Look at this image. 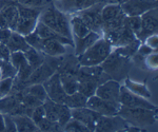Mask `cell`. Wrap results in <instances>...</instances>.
<instances>
[{
	"mask_svg": "<svg viewBox=\"0 0 158 132\" xmlns=\"http://www.w3.org/2000/svg\"><path fill=\"white\" fill-rule=\"evenodd\" d=\"M6 131V125H4V117L3 114L0 112V132Z\"/></svg>",
	"mask_w": 158,
	"mask_h": 132,
	"instance_id": "obj_46",
	"label": "cell"
},
{
	"mask_svg": "<svg viewBox=\"0 0 158 132\" xmlns=\"http://www.w3.org/2000/svg\"><path fill=\"white\" fill-rule=\"evenodd\" d=\"M38 22V19H25V18H20L17 21L16 24V29L15 31L19 34L23 35H29L30 33H32L35 30Z\"/></svg>",
	"mask_w": 158,
	"mask_h": 132,
	"instance_id": "obj_29",
	"label": "cell"
},
{
	"mask_svg": "<svg viewBox=\"0 0 158 132\" xmlns=\"http://www.w3.org/2000/svg\"><path fill=\"white\" fill-rule=\"evenodd\" d=\"M70 25L73 36L75 37H83L88 33L91 32V30L89 29L86 23L78 14H72V17H71L70 20Z\"/></svg>",
	"mask_w": 158,
	"mask_h": 132,
	"instance_id": "obj_23",
	"label": "cell"
},
{
	"mask_svg": "<svg viewBox=\"0 0 158 132\" xmlns=\"http://www.w3.org/2000/svg\"><path fill=\"white\" fill-rule=\"evenodd\" d=\"M0 79H2V69H1V66H0Z\"/></svg>",
	"mask_w": 158,
	"mask_h": 132,
	"instance_id": "obj_49",
	"label": "cell"
},
{
	"mask_svg": "<svg viewBox=\"0 0 158 132\" xmlns=\"http://www.w3.org/2000/svg\"><path fill=\"white\" fill-rule=\"evenodd\" d=\"M17 6H18L19 17L25 19H38L40 16V13L44 9V7H29L21 6L19 3Z\"/></svg>",
	"mask_w": 158,
	"mask_h": 132,
	"instance_id": "obj_31",
	"label": "cell"
},
{
	"mask_svg": "<svg viewBox=\"0 0 158 132\" xmlns=\"http://www.w3.org/2000/svg\"><path fill=\"white\" fill-rule=\"evenodd\" d=\"M71 115L73 118L83 124L90 131H95V125L100 114L93 111L92 109L85 107L71 109Z\"/></svg>",
	"mask_w": 158,
	"mask_h": 132,
	"instance_id": "obj_15",
	"label": "cell"
},
{
	"mask_svg": "<svg viewBox=\"0 0 158 132\" xmlns=\"http://www.w3.org/2000/svg\"><path fill=\"white\" fill-rule=\"evenodd\" d=\"M157 0H128L120 6L127 16H141L149 10L157 7Z\"/></svg>",
	"mask_w": 158,
	"mask_h": 132,
	"instance_id": "obj_13",
	"label": "cell"
},
{
	"mask_svg": "<svg viewBox=\"0 0 158 132\" xmlns=\"http://www.w3.org/2000/svg\"><path fill=\"white\" fill-rule=\"evenodd\" d=\"M61 104L55 103L54 100L47 98L42 103V107L44 109L45 117L51 121H57L58 120V114H59Z\"/></svg>",
	"mask_w": 158,
	"mask_h": 132,
	"instance_id": "obj_26",
	"label": "cell"
},
{
	"mask_svg": "<svg viewBox=\"0 0 158 132\" xmlns=\"http://www.w3.org/2000/svg\"><path fill=\"white\" fill-rule=\"evenodd\" d=\"M10 62L16 69V72L19 69H21V68L25 67L27 65H29L27 58L24 56V53L20 52V51H18V52H12L10 54Z\"/></svg>",
	"mask_w": 158,
	"mask_h": 132,
	"instance_id": "obj_34",
	"label": "cell"
},
{
	"mask_svg": "<svg viewBox=\"0 0 158 132\" xmlns=\"http://www.w3.org/2000/svg\"><path fill=\"white\" fill-rule=\"evenodd\" d=\"M101 36L99 33L91 31L90 33L85 35L83 37H75L73 36V41H74V49H75V55L82 54L85 50H88L94 42H96Z\"/></svg>",
	"mask_w": 158,
	"mask_h": 132,
	"instance_id": "obj_18",
	"label": "cell"
},
{
	"mask_svg": "<svg viewBox=\"0 0 158 132\" xmlns=\"http://www.w3.org/2000/svg\"><path fill=\"white\" fill-rule=\"evenodd\" d=\"M0 2H1V0H0Z\"/></svg>",
	"mask_w": 158,
	"mask_h": 132,
	"instance_id": "obj_51",
	"label": "cell"
},
{
	"mask_svg": "<svg viewBox=\"0 0 158 132\" xmlns=\"http://www.w3.org/2000/svg\"><path fill=\"white\" fill-rule=\"evenodd\" d=\"M38 21L42 22L43 24L49 27L53 31L57 32L58 34L73 40L70 20L68 19L67 14L60 11L58 7H56L55 3H53V2L48 4L42 10L39 18H38Z\"/></svg>",
	"mask_w": 158,
	"mask_h": 132,
	"instance_id": "obj_1",
	"label": "cell"
},
{
	"mask_svg": "<svg viewBox=\"0 0 158 132\" xmlns=\"http://www.w3.org/2000/svg\"><path fill=\"white\" fill-rule=\"evenodd\" d=\"M123 80H124V87L129 89L131 92L141 96L143 98H147V100H150L152 97V93L150 92L149 88L147 87L146 83L133 82V80L130 79L128 77H126Z\"/></svg>",
	"mask_w": 158,
	"mask_h": 132,
	"instance_id": "obj_25",
	"label": "cell"
},
{
	"mask_svg": "<svg viewBox=\"0 0 158 132\" xmlns=\"http://www.w3.org/2000/svg\"><path fill=\"white\" fill-rule=\"evenodd\" d=\"M141 18V29L138 34L136 35V38L140 42H143L144 39L150 35L157 33L158 28V12L157 7L151 9L149 11L140 16Z\"/></svg>",
	"mask_w": 158,
	"mask_h": 132,
	"instance_id": "obj_9",
	"label": "cell"
},
{
	"mask_svg": "<svg viewBox=\"0 0 158 132\" xmlns=\"http://www.w3.org/2000/svg\"><path fill=\"white\" fill-rule=\"evenodd\" d=\"M4 117V125H6V131H16V126L13 121L12 115L9 114H3Z\"/></svg>",
	"mask_w": 158,
	"mask_h": 132,
	"instance_id": "obj_44",
	"label": "cell"
},
{
	"mask_svg": "<svg viewBox=\"0 0 158 132\" xmlns=\"http://www.w3.org/2000/svg\"><path fill=\"white\" fill-rule=\"evenodd\" d=\"M34 31L36 32L38 34V36L40 38H42V39H56V40H58V41L64 44L65 45H71V47L74 48L73 40H71L67 37L62 36V35L58 34L57 32L53 31L52 29H50L49 27H47V25L43 24L42 22H40V21L37 22V25H36V28H35Z\"/></svg>",
	"mask_w": 158,
	"mask_h": 132,
	"instance_id": "obj_17",
	"label": "cell"
},
{
	"mask_svg": "<svg viewBox=\"0 0 158 132\" xmlns=\"http://www.w3.org/2000/svg\"><path fill=\"white\" fill-rule=\"evenodd\" d=\"M119 103L121 106L131 108H146L152 109V110H157V107L152 104L149 100L143 98L141 96L135 94L131 92L129 89H127L123 86H120V93H119Z\"/></svg>",
	"mask_w": 158,
	"mask_h": 132,
	"instance_id": "obj_8",
	"label": "cell"
},
{
	"mask_svg": "<svg viewBox=\"0 0 158 132\" xmlns=\"http://www.w3.org/2000/svg\"><path fill=\"white\" fill-rule=\"evenodd\" d=\"M24 53V56L27 58V62L31 67L33 68V70H35L36 68H38L39 66H41L43 62H44V55L42 54L39 51L33 49V48H29Z\"/></svg>",
	"mask_w": 158,
	"mask_h": 132,
	"instance_id": "obj_27",
	"label": "cell"
},
{
	"mask_svg": "<svg viewBox=\"0 0 158 132\" xmlns=\"http://www.w3.org/2000/svg\"><path fill=\"white\" fill-rule=\"evenodd\" d=\"M86 100H88V97L77 91V92L73 93V94L67 95L64 100V105H67L70 109L81 108L86 106Z\"/></svg>",
	"mask_w": 158,
	"mask_h": 132,
	"instance_id": "obj_28",
	"label": "cell"
},
{
	"mask_svg": "<svg viewBox=\"0 0 158 132\" xmlns=\"http://www.w3.org/2000/svg\"><path fill=\"white\" fill-rule=\"evenodd\" d=\"M126 23L135 34V36L138 34L140 29H141V18H140V16H127Z\"/></svg>",
	"mask_w": 158,
	"mask_h": 132,
	"instance_id": "obj_38",
	"label": "cell"
},
{
	"mask_svg": "<svg viewBox=\"0 0 158 132\" xmlns=\"http://www.w3.org/2000/svg\"><path fill=\"white\" fill-rule=\"evenodd\" d=\"M43 87L47 91L48 98L54 100L55 103L58 104H64L65 97H67V93L64 92L60 82V76L59 73L55 72L54 74L48 78L45 82L42 83Z\"/></svg>",
	"mask_w": 158,
	"mask_h": 132,
	"instance_id": "obj_12",
	"label": "cell"
},
{
	"mask_svg": "<svg viewBox=\"0 0 158 132\" xmlns=\"http://www.w3.org/2000/svg\"><path fill=\"white\" fill-rule=\"evenodd\" d=\"M41 53L45 56H61L67 54L65 45L56 39H43Z\"/></svg>",
	"mask_w": 158,
	"mask_h": 132,
	"instance_id": "obj_19",
	"label": "cell"
},
{
	"mask_svg": "<svg viewBox=\"0 0 158 132\" xmlns=\"http://www.w3.org/2000/svg\"><path fill=\"white\" fill-rule=\"evenodd\" d=\"M86 107L92 109L100 115H117L118 110L120 108V104L112 103L103 98L98 97L97 95H92L86 100Z\"/></svg>",
	"mask_w": 158,
	"mask_h": 132,
	"instance_id": "obj_11",
	"label": "cell"
},
{
	"mask_svg": "<svg viewBox=\"0 0 158 132\" xmlns=\"http://www.w3.org/2000/svg\"><path fill=\"white\" fill-rule=\"evenodd\" d=\"M97 3L106 4V3H110V0H97Z\"/></svg>",
	"mask_w": 158,
	"mask_h": 132,
	"instance_id": "obj_48",
	"label": "cell"
},
{
	"mask_svg": "<svg viewBox=\"0 0 158 132\" xmlns=\"http://www.w3.org/2000/svg\"><path fill=\"white\" fill-rule=\"evenodd\" d=\"M144 66L148 68L149 70H157L158 68V55H157V51H153L152 53L148 54L143 59Z\"/></svg>",
	"mask_w": 158,
	"mask_h": 132,
	"instance_id": "obj_40",
	"label": "cell"
},
{
	"mask_svg": "<svg viewBox=\"0 0 158 132\" xmlns=\"http://www.w3.org/2000/svg\"><path fill=\"white\" fill-rule=\"evenodd\" d=\"M71 118H72V115H71V109L69 108L67 105H64V104H61L59 114H58L57 123L59 124V126L62 128V130H63L64 125L71 120Z\"/></svg>",
	"mask_w": 158,
	"mask_h": 132,
	"instance_id": "obj_36",
	"label": "cell"
},
{
	"mask_svg": "<svg viewBox=\"0 0 158 132\" xmlns=\"http://www.w3.org/2000/svg\"><path fill=\"white\" fill-rule=\"evenodd\" d=\"M102 37L106 38L113 48L122 47V45L131 44L132 41L136 39L135 34L131 31V29L127 25L126 22L123 25L117 28V29L103 31Z\"/></svg>",
	"mask_w": 158,
	"mask_h": 132,
	"instance_id": "obj_6",
	"label": "cell"
},
{
	"mask_svg": "<svg viewBox=\"0 0 158 132\" xmlns=\"http://www.w3.org/2000/svg\"><path fill=\"white\" fill-rule=\"evenodd\" d=\"M14 77H6L0 79V98L4 97L12 92Z\"/></svg>",
	"mask_w": 158,
	"mask_h": 132,
	"instance_id": "obj_39",
	"label": "cell"
},
{
	"mask_svg": "<svg viewBox=\"0 0 158 132\" xmlns=\"http://www.w3.org/2000/svg\"><path fill=\"white\" fill-rule=\"evenodd\" d=\"M14 1H18V0H14Z\"/></svg>",
	"mask_w": 158,
	"mask_h": 132,
	"instance_id": "obj_50",
	"label": "cell"
},
{
	"mask_svg": "<svg viewBox=\"0 0 158 132\" xmlns=\"http://www.w3.org/2000/svg\"><path fill=\"white\" fill-rule=\"evenodd\" d=\"M120 83L117 80L114 79H109L106 82L98 86L96 89L95 95H97L98 97L103 98L112 103H119V93H120Z\"/></svg>",
	"mask_w": 158,
	"mask_h": 132,
	"instance_id": "obj_14",
	"label": "cell"
},
{
	"mask_svg": "<svg viewBox=\"0 0 158 132\" xmlns=\"http://www.w3.org/2000/svg\"><path fill=\"white\" fill-rule=\"evenodd\" d=\"M23 91L29 93L31 95H33L34 97H36L37 100L42 101V103L48 98L47 91H45L42 83H33V85H30V86H27V88H24Z\"/></svg>",
	"mask_w": 158,
	"mask_h": 132,
	"instance_id": "obj_33",
	"label": "cell"
},
{
	"mask_svg": "<svg viewBox=\"0 0 158 132\" xmlns=\"http://www.w3.org/2000/svg\"><path fill=\"white\" fill-rule=\"evenodd\" d=\"M103 6L104 4L97 3L88 7V9H85L82 11L75 13V14H78L83 19V21L85 22L91 31L99 33L101 36H102V31H103V21L102 18H101V9H102Z\"/></svg>",
	"mask_w": 158,
	"mask_h": 132,
	"instance_id": "obj_7",
	"label": "cell"
},
{
	"mask_svg": "<svg viewBox=\"0 0 158 132\" xmlns=\"http://www.w3.org/2000/svg\"><path fill=\"white\" fill-rule=\"evenodd\" d=\"M141 42L139 41L138 39H135L134 41H132L131 44H128L126 45H122V47H117V48H113V51L118 54H120L121 56L128 57V58H132L134 56V54L137 52L139 45Z\"/></svg>",
	"mask_w": 158,
	"mask_h": 132,
	"instance_id": "obj_30",
	"label": "cell"
},
{
	"mask_svg": "<svg viewBox=\"0 0 158 132\" xmlns=\"http://www.w3.org/2000/svg\"><path fill=\"white\" fill-rule=\"evenodd\" d=\"M12 34V30L7 28H0V42L6 45Z\"/></svg>",
	"mask_w": 158,
	"mask_h": 132,
	"instance_id": "obj_45",
	"label": "cell"
},
{
	"mask_svg": "<svg viewBox=\"0 0 158 132\" xmlns=\"http://www.w3.org/2000/svg\"><path fill=\"white\" fill-rule=\"evenodd\" d=\"M129 124L121 116L117 115H100L95 125V131L98 132H113L127 131Z\"/></svg>",
	"mask_w": 158,
	"mask_h": 132,
	"instance_id": "obj_10",
	"label": "cell"
},
{
	"mask_svg": "<svg viewBox=\"0 0 158 132\" xmlns=\"http://www.w3.org/2000/svg\"><path fill=\"white\" fill-rule=\"evenodd\" d=\"M101 18L103 21V31H106L123 25L127 15L122 11L119 3H106L101 9Z\"/></svg>",
	"mask_w": 158,
	"mask_h": 132,
	"instance_id": "obj_5",
	"label": "cell"
},
{
	"mask_svg": "<svg viewBox=\"0 0 158 132\" xmlns=\"http://www.w3.org/2000/svg\"><path fill=\"white\" fill-rule=\"evenodd\" d=\"M60 82L62 88L67 94H73L78 91V78L76 73L70 72H60Z\"/></svg>",
	"mask_w": 158,
	"mask_h": 132,
	"instance_id": "obj_22",
	"label": "cell"
},
{
	"mask_svg": "<svg viewBox=\"0 0 158 132\" xmlns=\"http://www.w3.org/2000/svg\"><path fill=\"white\" fill-rule=\"evenodd\" d=\"M143 44H146L148 47H150L152 50L157 51V45H158V36L157 33H154V34L148 36L146 39H144Z\"/></svg>",
	"mask_w": 158,
	"mask_h": 132,
	"instance_id": "obj_43",
	"label": "cell"
},
{
	"mask_svg": "<svg viewBox=\"0 0 158 132\" xmlns=\"http://www.w3.org/2000/svg\"><path fill=\"white\" fill-rule=\"evenodd\" d=\"M62 131H67V132H89V130L86 127L81 124L80 121H78L75 118H71L67 124L63 127Z\"/></svg>",
	"mask_w": 158,
	"mask_h": 132,
	"instance_id": "obj_35",
	"label": "cell"
},
{
	"mask_svg": "<svg viewBox=\"0 0 158 132\" xmlns=\"http://www.w3.org/2000/svg\"><path fill=\"white\" fill-rule=\"evenodd\" d=\"M100 66L104 72L111 77V79L120 82L127 77L132 63L131 58L121 56L120 54L112 51L108 58Z\"/></svg>",
	"mask_w": 158,
	"mask_h": 132,
	"instance_id": "obj_4",
	"label": "cell"
},
{
	"mask_svg": "<svg viewBox=\"0 0 158 132\" xmlns=\"http://www.w3.org/2000/svg\"><path fill=\"white\" fill-rule=\"evenodd\" d=\"M112 51V45L104 37H100L82 54L78 55V63L80 66H99L108 58Z\"/></svg>",
	"mask_w": 158,
	"mask_h": 132,
	"instance_id": "obj_3",
	"label": "cell"
},
{
	"mask_svg": "<svg viewBox=\"0 0 158 132\" xmlns=\"http://www.w3.org/2000/svg\"><path fill=\"white\" fill-rule=\"evenodd\" d=\"M44 117H45V113H44V109H43L42 105L37 106L36 108H34V110H33V112H32V115H31V118H32V121L35 123V125L37 126Z\"/></svg>",
	"mask_w": 158,
	"mask_h": 132,
	"instance_id": "obj_42",
	"label": "cell"
},
{
	"mask_svg": "<svg viewBox=\"0 0 158 132\" xmlns=\"http://www.w3.org/2000/svg\"><path fill=\"white\" fill-rule=\"evenodd\" d=\"M78 92L82 93L83 95L86 97H90L92 95H95L96 89L98 87V83L94 80L90 79H83V80H78Z\"/></svg>",
	"mask_w": 158,
	"mask_h": 132,
	"instance_id": "obj_32",
	"label": "cell"
},
{
	"mask_svg": "<svg viewBox=\"0 0 158 132\" xmlns=\"http://www.w3.org/2000/svg\"><path fill=\"white\" fill-rule=\"evenodd\" d=\"M27 42L29 44V45L33 49L39 51L41 52V47H42V38H40L38 36V34L35 31H33L32 33H30L29 35H25L24 36Z\"/></svg>",
	"mask_w": 158,
	"mask_h": 132,
	"instance_id": "obj_37",
	"label": "cell"
},
{
	"mask_svg": "<svg viewBox=\"0 0 158 132\" xmlns=\"http://www.w3.org/2000/svg\"><path fill=\"white\" fill-rule=\"evenodd\" d=\"M18 2L14 1L12 3L7 4L4 7H2L0 10L1 14L3 15V17L6 18V21L7 23V28L11 29L12 31H15L16 29L17 21L19 19V13H18Z\"/></svg>",
	"mask_w": 158,
	"mask_h": 132,
	"instance_id": "obj_20",
	"label": "cell"
},
{
	"mask_svg": "<svg viewBox=\"0 0 158 132\" xmlns=\"http://www.w3.org/2000/svg\"><path fill=\"white\" fill-rule=\"evenodd\" d=\"M56 72L54 68L50 65L47 60L44 59V62L41 66H39L32 72V74L29 77L27 82V85H33V83H42L43 82L50 78L54 73Z\"/></svg>",
	"mask_w": 158,
	"mask_h": 132,
	"instance_id": "obj_16",
	"label": "cell"
},
{
	"mask_svg": "<svg viewBox=\"0 0 158 132\" xmlns=\"http://www.w3.org/2000/svg\"><path fill=\"white\" fill-rule=\"evenodd\" d=\"M6 45L11 53L18 52V51H20V52H25L30 48V45L27 42L23 35L19 34L16 31H12V34Z\"/></svg>",
	"mask_w": 158,
	"mask_h": 132,
	"instance_id": "obj_21",
	"label": "cell"
},
{
	"mask_svg": "<svg viewBox=\"0 0 158 132\" xmlns=\"http://www.w3.org/2000/svg\"><path fill=\"white\" fill-rule=\"evenodd\" d=\"M117 114L121 116L129 125L139 127L141 129L154 125L157 121V110L152 109L131 108L120 105Z\"/></svg>",
	"mask_w": 158,
	"mask_h": 132,
	"instance_id": "obj_2",
	"label": "cell"
},
{
	"mask_svg": "<svg viewBox=\"0 0 158 132\" xmlns=\"http://www.w3.org/2000/svg\"><path fill=\"white\" fill-rule=\"evenodd\" d=\"M13 121L16 126V131H25V132H33L39 131L38 127L35 125V123L32 121V118L27 115H14L12 116Z\"/></svg>",
	"mask_w": 158,
	"mask_h": 132,
	"instance_id": "obj_24",
	"label": "cell"
},
{
	"mask_svg": "<svg viewBox=\"0 0 158 132\" xmlns=\"http://www.w3.org/2000/svg\"><path fill=\"white\" fill-rule=\"evenodd\" d=\"M19 4L29 7H45L48 4H50L51 0H18Z\"/></svg>",
	"mask_w": 158,
	"mask_h": 132,
	"instance_id": "obj_41",
	"label": "cell"
},
{
	"mask_svg": "<svg viewBox=\"0 0 158 132\" xmlns=\"http://www.w3.org/2000/svg\"><path fill=\"white\" fill-rule=\"evenodd\" d=\"M126 1H128V0H110V3H119V4H121V3H123V2H126Z\"/></svg>",
	"mask_w": 158,
	"mask_h": 132,
	"instance_id": "obj_47",
	"label": "cell"
}]
</instances>
